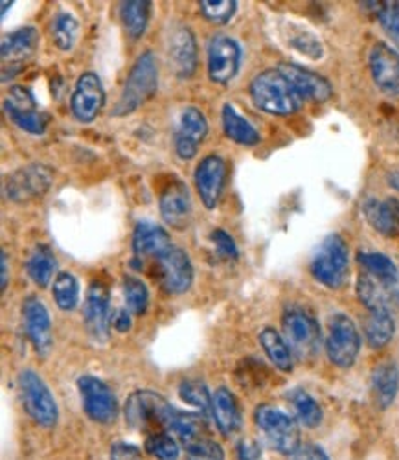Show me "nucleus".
Listing matches in <instances>:
<instances>
[{
    "label": "nucleus",
    "mask_w": 399,
    "mask_h": 460,
    "mask_svg": "<svg viewBox=\"0 0 399 460\" xmlns=\"http://www.w3.org/2000/svg\"><path fill=\"white\" fill-rule=\"evenodd\" d=\"M85 326L91 333V337L98 342L107 341L109 328L112 323L111 314V300H109V288L102 282H93L87 296H85Z\"/></svg>",
    "instance_id": "20"
},
{
    "label": "nucleus",
    "mask_w": 399,
    "mask_h": 460,
    "mask_svg": "<svg viewBox=\"0 0 399 460\" xmlns=\"http://www.w3.org/2000/svg\"><path fill=\"white\" fill-rule=\"evenodd\" d=\"M361 350V335L346 314L332 315L326 335V354L339 368H350Z\"/></svg>",
    "instance_id": "8"
},
{
    "label": "nucleus",
    "mask_w": 399,
    "mask_h": 460,
    "mask_svg": "<svg viewBox=\"0 0 399 460\" xmlns=\"http://www.w3.org/2000/svg\"><path fill=\"white\" fill-rule=\"evenodd\" d=\"M212 414L225 437H232L242 428V411H239L235 396L226 387H219L212 396Z\"/></svg>",
    "instance_id": "26"
},
{
    "label": "nucleus",
    "mask_w": 399,
    "mask_h": 460,
    "mask_svg": "<svg viewBox=\"0 0 399 460\" xmlns=\"http://www.w3.org/2000/svg\"><path fill=\"white\" fill-rule=\"evenodd\" d=\"M124 414L131 429L149 437L155 433L172 431L177 411L158 393L137 391L128 398Z\"/></svg>",
    "instance_id": "2"
},
{
    "label": "nucleus",
    "mask_w": 399,
    "mask_h": 460,
    "mask_svg": "<svg viewBox=\"0 0 399 460\" xmlns=\"http://www.w3.org/2000/svg\"><path fill=\"white\" fill-rule=\"evenodd\" d=\"M111 460H142V451L135 444L116 442L111 446Z\"/></svg>",
    "instance_id": "46"
},
{
    "label": "nucleus",
    "mask_w": 399,
    "mask_h": 460,
    "mask_svg": "<svg viewBox=\"0 0 399 460\" xmlns=\"http://www.w3.org/2000/svg\"><path fill=\"white\" fill-rule=\"evenodd\" d=\"M193 179L203 205L208 210H214L223 196L226 181V163L219 155H208L197 164Z\"/></svg>",
    "instance_id": "17"
},
{
    "label": "nucleus",
    "mask_w": 399,
    "mask_h": 460,
    "mask_svg": "<svg viewBox=\"0 0 399 460\" xmlns=\"http://www.w3.org/2000/svg\"><path fill=\"white\" fill-rule=\"evenodd\" d=\"M392 288L377 282L370 275H361L357 280V295L370 312L374 310H390V302L394 298Z\"/></svg>",
    "instance_id": "33"
},
{
    "label": "nucleus",
    "mask_w": 399,
    "mask_h": 460,
    "mask_svg": "<svg viewBox=\"0 0 399 460\" xmlns=\"http://www.w3.org/2000/svg\"><path fill=\"white\" fill-rule=\"evenodd\" d=\"M242 63V47L226 33H216L208 43V75L214 84H230Z\"/></svg>",
    "instance_id": "12"
},
{
    "label": "nucleus",
    "mask_w": 399,
    "mask_h": 460,
    "mask_svg": "<svg viewBox=\"0 0 399 460\" xmlns=\"http://www.w3.org/2000/svg\"><path fill=\"white\" fill-rule=\"evenodd\" d=\"M0 4H3V17H4L6 12H8V8H12L13 3H8V0H4V3H0Z\"/></svg>",
    "instance_id": "52"
},
{
    "label": "nucleus",
    "mask_w": 399,
    "mask_h": 460,
    "mask_svg": "<svg viewBox=\"0 0 399 460\" xmlns=\"http://www.w3.org/2000/svg\"><path fill=\"white\" fill-rule=\"evenodd\" d=\"M158 207H161V216L166 225L175 230H184L191 221L193 210L186 182L177 177L168 181L158 198Z\"/></svg>",
    "instance_id": "16"
},
{
    "label": "nucleus",
    "mask_w": 399,
    "mask_h": 460,
    "mask_svg": "<svg viewBox=\"0 0 399 460\" xmlns=\"http://www.w3.org/2000/svg\"><path fill=\"white\" fill-rule=\"evenodd\" d=\"M212 242H214V245H216V251H217V254L223 258V260H237V256H239V251H237V245H235V242H234V238L226 233V230H223V228H216L214 233H212Z\"/></svg>",
    "instance_id": "45"
},
{
    "label": "nucleus",
    "mask_w": 399,
    "mask_h": 460,
    "mask_svg": "<svg viewBox=\"0 0 399 460\" xmlns=\"http://www.w3.org/2000/svg\"><path fill=\"white\" fill-rule=\"evenodd\" d=\"M370 72L377 89L399 98V52L385 43H377L370 52Z\"/></svg>",
    "instance_id": "21"
},
{
    "label": "nucleus",
    "mask_w": 399,
    "mask_h": 460,
    "mask_svg": "<svg viewBox=\"0 0 399 460\" xmlns=\"http://www.w3.org/2000/svg\"><path fill=\"white\" fill-rule=\"evenodd\" d=\"M359 263L365 267L367 275L376 279L377 282L394 288L399 282L397 265L383 252H361L359 254Z\"/></svg>",
    "instance_id": "34"
},
{
    "label": "nucleus",
    "mask_w": 399,
    "mask_h": 460,
    "mask_svg": "<svg viewBox=\"0 0 399 460\" xmlns=\"http://www.w3.org/2000/svg\"><path fill=\"white\" fill-rule=\"evenodd\" d=\"M54 182V173L45 164H26L8 175L4 194L13 203H30L41 199Z\"/></svg>",
    "instance_id": "9"
},
{
    "label": "nucleus",
    "mask_w": 399,
    "mask_h": 460,
    "mask_svg": "<svg viewBox=\"0 0 399 460\" xmlns=\"http://www.w3.org/2000/svg\"><path fill=\"white\" fill-rule=\"evenodd\" d=\"M0 261H3V279H0V288H3V291H6V288H8V254H6V251H3V254H0Z\"/></svg>",
    "instance_id": "50"
},
{
    "label": "nucleus",
    "mask_w": 399,
    "mask_h": 460,
    "mask_svg": "<svg viewBox=\"0 0 399 460\" xmlns=\"http://www.w3.org/2000/svg\"><path fill=\"white\" fill-rule=\"evenodd\" d=\"M311 275L330 289H341L350 277V252L339 234L328 236L311 260Z\"/></svg>",
    "instance_id": "4"
},
{
    "label": "nucleus",
    "mask_w": 399,
    "mask_h": 460,
    "mask_svg": "<svg viewBox=\"0 0 399 460\" xmlns=\"http://www.w3.org/2000/svg\"><path fill=\"white\" fill-rule=\"evenodd\" d=\"M172 247L173 245H172V240H170V234L166 228H163L156 223H151V221H140L135 226V233H133V252H135L133 265H137L140 271L142 263L146 260L156 261Z\"/></svg>",
    "instance_id": "18"
},
{
    "label": "nucleus",
    "mask_w": 399,
    "mask_h": 460,
    "mask_svg": "<svg viewBox=\"0 0 399 460\" xmlns=\"http://www.w3.org/2000/svg\"><path fill=\"white\" fill-rule=\"evenodd\" d=\"M77 389L87 416L98 424H112L118 416V402L107 383L85 374L77 379Z\"/></svg>",
    "instance_id": "10"
},
{
    "label": "nucleus",
    "mask_w": 399,
    "mask_h": 460,
    "mask_svg": "<svg viewBox=\"0 0 399 460\" xmlns=\"http://www.w3.org/2000/svg\"><path fill=\"white\" fill-rule=\"evenodd\" d=\"M284 339L295 358L300 361L313 359L321 350V328L313 315L300 308H291L282 319Z\"/></svg>",
    "instance_id": "7"
},
{
    "label": "nucleus",
    "mask_w": 399,
    "mask_h": 460,
    "mask_svg": "<svg viewBox=\"0 0 399 460\" xmlns=\"http://www.w3.org/2000/svg\"><path fill=\"white\" fill-rule=\"evenodd\" d=\"M221 119H223V131L226 138H230L232 142L239 146H256L262 140L256 128L245 117H242L232 103H225Z\"/></svg>",
    "instance_id": "28"
},
{
    "label": "nucleus",
    "mask_w": 399,
    "mask_h": 460,
    "mask_svg": "<svg viewBox=\"0 0 399 460\" xmlns=\"http://www.w3.org/2000/svg\"><path fill=\"white\" fill-rule=\"evenodd\" d=\"M151 15L149 0H129L120 4V19H122L124 30L131 40H140L144 35Z\"/></svg>",
    "instance_id": "31"
},
{
    "label": "nucleus",
    "mask_w": 399,
    "mask_h": 460,
    "mask_svg": "<svg viewBox=\"0 0 399 460\" xmlns=\"http://www.w3.org/2000/svg\"><path fill=\"white\" fill-rule=\"evenodd\" d=\"M203 17L214 24H226L237 12L235 0H201L199 3Z\"/></svg>",
    "instance_id": "41"
},
{
    "label": "nucleus",
    "mask_w": 399,
    "mask_h": 460,
    "mask_svg": "<svg viewBox=\"0 0 399 460\" xmlns=\"http://www.w3.org/2000/svg\"><path fill=\"white\" fill-rule=\"evenodd\" d=\"M39 45V31L31 26L15 30L12 33H8L3 45H0V56H3V68H6L8 65L13 66L10 78L21 70V65L30 59Z\"/></svg>",
    "instance_id": "24"
},
{
    "label": "nucleus",
    "mask_w": 399,
    "mask_h": 460,
    "mask_svg": "<svg viewBox=\"0 0 399 460\" xmlns=\"http://www.w3.org/2000/svg\"><path fill=\"white\" fill-rule=\"evenodd\" d=\"M170 66L179 78H191L197 68V43L193 31L188 26H175L170 33L168 43Z\"/></svg>",
    "instance_id": "22"
},
{
    "label": "nucleus",
    "mask_w": 399,
    "mask_h": 460,
    "mask_svg": "<svg viewBox=\"0 0 399 460\" xmlns=\"http://www.w3.org/2000/svg\"><path fill=\"white\" fill-rule=\"evenodd\" d=\"M363 214L370 226L386 238L399 236V199H367L363 203Z\"/></svg>",
    "instance_id": "25"
},
{
    "label": "nucleus",
    "mask_w": 399,
    "mask_h": 460,
    "mask_svg": "<svg viewBox=\"0 0 399 460\" xmlns=\"http://www.w3.org/2000/svg\"><path fill=\"white\" fill-rule=\"evenodd\" d=\"M208 135V122L205 114L197 107H186L181 112L179 126L175 131V153L182 161H191L197 149Z\"/></svg>",
    "instance_id": "15"
},
{
    "label": "nucleus",
    "mask_w": 399,
    "mask_h": 460,
    "mask_svg": "<svg viewBox=\"0 0 399 460\" xmlns=\"http://www.w3.org/2000/svg\"><path fill=\"white\" fill-rule=\"evenodd\" d=\"M52 295H54L56 304L59 305L63 312H72L75 305H77V302H79V284H77V279L72 273H68V271L59 273L56 277V280H54Z\"/></svg>",
    "instance_id": "37"
},
{
    "label": "nucleus",
    "mask_w": 399,
    "mask_h": 460,
    "mask_svg": "<svg viewBox=\"0 0 399 460\" xmlns=\"http://www.w3.org/2000/svg\"><path fill=\"white\" fill-rule=\"evenodd\" d=\"M4 109L12 122L26 133L43 135L47 131L50 117L47 112L39 111L33 94L24 87H12L4 100Z\"/></svg>",
    "instance_id": "11"
},
{
    "label": "nucleus",
    "mask_w": 399,
    "mask_h": 460,
    "mask_svg": "<svg viewBox=\"0 0 399 460\" xmlns=\"http://www.w3.org/2000/svg\"><path fill=\"white\" fill-rule=\"evenodd\" d=\"M377 21L390 41L399 49V3H379Z\"/></svg>",
    "instance_id": "43"
},
{
    "label": "nucleus",
    "mask_w": 399,
    "mask_h": 460,
    "mask_svg": "<svg viewBox=\"0 0 399 460\" xmlns=\"http://www.w3.org/2000/svg\"><path fill=\"white\" fill-rule=\"evenodd\" d=\"M26 333L39 356H49L52 350V321L47 305L37 296H28L22 304Z\"/></svg>",
    "instance_id": "19"
},
{
    "label": "nucleus",
    "mask_w": 399,
    "mask_h": 460,
    "mask_svg": "<svg viewBox=\"0 0 399 460\" xmlns=\"http://www.w3.org/2000/svg\"><path fill=\"white\" fill-rule=\"evenodd\" d=\"M260 344L262 349L265 352V356L270 359V363L282 372H291L293 370V365H295V356L289 349V344L286 342L284 335L270 328V326H265L260 335Z\"/></svg>",
    "instance_id": "27"
},
{
    "label": "nucleus",
    "mask_w": 399,
    "mask_h": 460,
    "mask_svg": "<svg viewBox=\"0 0 399 460\" xmlns=\"http://www.w3.org/2000/svg\"><path fill=\"white\" fill-rule=\"evenodd\" d=\"M19 391L24 411L43 428H54L59 418V409L49 385L37 372L26 368L19 374Z\"/></svg>",
    "instance_id": "6"
},
{
    "label": "nucleus",
    "mask_w": 399,
    "mask_h": 460,
    "mask_svg": "<svg viewBox=\"0 0 399 460\" xmlns=\"http://www.w3.org/2000/svg\"><path fill=\"white\" fill-rule=\"evenodd\" d=\"M239 460H260L262 456V447L254 440H244L237 447Z\"/></svg>",
    "instance_id": "48"
},
{
    "label": "nucleus",
    "mask_w": 399,
    "mask_h": 460,
    "mask_svg": "<svg viewBox=\"0 0 399 460\" xmlns=\"http://www.w3.org/2000/svg\"><path fill=\"white\" fill-rule=\"evenodd\" d=\"M77 30H79V24L74 15L59 13L52 22L54 45L63 52L72 50L75 45V40H77Z\"/></svg>",
    "instance_id": "38"
},
{
    "label": "nucleus",
    "mask_w": 399,
    "mask_h": 460,
    "mask_svg": "<svg viewBox=\"0 0 399 460\" xmlns=\"http://www.w3.org/2000/svg\"><path fill=\"white\" fill-rule=\"evenodd\" d=\"M172 431L177 435V438L188 446L193 444L205 437L207 431V421L205 414H188V412H177L175 420L172 424Z\"/></svg>",
    "instance_id": "36"
},
{
    "label": "nucleus",
    "mask_w": 399,
    "mask_h": 460,
    "mask_svg": "<svg viewBox=\"0 0 399 460\" xmlns=\"http://www.w3.org/2000/svg\"><path fill=\"white\" fill-rule=\"evenodd\" d=\"M289 402L295 409L297 420L306 428H316L323 421V409L318 402L304 389H295L289 393Z\"/></svg>",
    "instance_id": "35"
},
{
    "label": "nucleus",
    "mask_w": 399,
    "mask_h": 460,
    "mask_svg": "<svg viewBox=\"0 0 399 460\" xmlns=\"http://www.w3.org/2000/svg\"><path fill=\"white\" fill-rule=\"evenodd\" d=\"M254 421L267 444L282 455H293L300 447V431L297 420L274 405H260L254 411Z\"/></svg>",
    "instance_id": "5"
},
{
    "label": "nucleus",
    "mask_w": 399,
    "mask_h": 460,
    "mask_svg": "<svg viewBox=\"0 0 399 460\" xmlns=\"http://www.w3.org/2000/svg\"><path fill=\"white\" fill-rule=\"evenodd\" d=\"M158 280L170 295H182L193 284V265L188 252L181 247H172L156 260Z\"/></svg>",
    "instance_id": "13"
},
{
    "label": "nucleus",
    "mask_w": 399,
    "mask_h": 460,
    "mask_svg": "<svg viewBox=\"0 0 399 460\" xmlns=\"http://www.w3.org/2000/svg\"><path fill=\"white\" fill-rule=\"evenodd\" d=\"M146 449L156 460H177L179 458V446L168 431L146 437Z\"/></svg>",
    "instance_id": "42"
},
{
    "label": "nucleus",
    "mask_w": 399,
    "mask_h": 460,
    "mask_svg": "<svg viewBox=\"0 0 399 460\" xmlns=\"http://www.w3.org/2000/svg\"><path fill=\"white\" fill-rule=\"evenodd\" d=\"M395 332V323L390 310H374L370 312L365 323V335L367 342L372 349L379 350L392 341Z\"/></svg>",
    "instance_id": "32"
},
{
    "label": "nucleus",
    "mask_w": 399,
    "mask_h": 460,
    "mask_svg": "<svg viewBox=\"0 0 399 460\" xmlns=\"http://www.w3.org/2000/svg\"><path fill=\"white\" fill-rule=\"evenodd\" d=\"M372 389L381 409L394 403L399 391V368L395 363H381L372 376Z\"/></svg>",
    "instance_id": "30"
},
{
    "label": "nucleus",
    "mask_w": 399,
    "mask_h": 460,
    "mask_svg": "<svg viewBox=\"0 0 399 460\" xmlns=\"http://www.w3.org/2000/svg\"><path fill=\"white\" fill-rule=\"evenodd\" d=\"M278 70H280L286 78L291 82V85L297 89L300 98L306 102H315V103H323L332 98V85L323 75H318L307 68H302L293 63H282L278 65Z\"/></svg>",
    "instance_id": "23"
},
{
    "label": "nucleus",
    "mask_w": 399,
    "mask_h": 460,
    "mask_svg": "<svg viewBox=\"0 0 399 460\" xmlns=\"http://www.w3.org/2000/svg\"><path fill=\"white\" fill-rule=\"evenodd\" d=\"M253 103L276 117H289L300 111L304 100L291 85V82L278 68L260 72L249 87Z\"/></svg>",
    "instance_id": "1"
},
{
    "label": "nucleus",
    "mask_w": 399,
    "mask_h": 460,
    "mask_svg": "<svg viewBox=\"0 0 399 460\" xmlns=\"http://www.w3.org/2000/svg\"><path fill=\"white\" fill-rule=\"evenodd\" d=\"M158 91V65L151 50L144 52L133 65L126 85L120 94L116 107L112 109L114 117H128V114L140 109L149 102Z\"/></svg>",
    "instance_id": "3"
},
{
    "label": "nucleus",
    "mask_w": 399,
    "mask_h": 460,
    "mask_svg": "<svg viewBox=\"0 0 399 460\" xmlns=\"http://www.w3.org/2000/svg\"><path fill=\"white\" fill-rule=\"evenodd\" d=\"M126 305L133 315H144L149 308V291L146 284L135 277H126L124 280Z\"/></svg>",
    "instance_id": "40"
},
{
    "label": "nucleus",
    "mask_w": 399,
    "mask_h": 460,
    "mask_svg": "<svg viewBox=\"0 0 399 460\" xmlns=\"http://www.w3.org/2000/svg\"><path fill=\"white\" fill-rule=\"evenodd\" d=\"M388 179H390V186H394L395 190H399V172L392 173Z\"/></svg>",
    "instance_id": "51"
},
{
    "label": "nucleus",
    "mask_w": 399,
    "mask_h": 460,
    "mask_svg": "<svg viewBox=\"0 0 399 460\" xmlns=\"http://www.w3.org/2000/svg\"><path fill=\"white\" fill-rule=\"evenodd\" d=\"M111 326H112L116 332H120V333L129 332V330H131V312H129V310H116V312L112 314V323H111Z\"/></svg>",
    "instance_id": "49"
},
{
    "label": "nucleus",
    "mask_w": 399,
    "mask_h": 460,
    "mask_svg": "<svg viewBox=\"0 0 399 460\" xmlns=\"http://www.w3.org/2000/svg\"><path fill=\"white\" fill-rule=\"evenodd\" d=\"M179 396L182 402L188 405L195 407L201 414H210L212 412V396L207 389L205 383L201 381H184L179 387Z\"/></svg>",
    "instance_id": "39"
},
{
    "label": "nucleus",
    "mask_w": 399,
    "mask_h": 460,
    "mask_svg": "<svg viewBox=\"0 0 399 460\" xmlns=\"http://www.w3.org/2000/svg\"><path fill=\"white\" fill-rule=\"evenodd\" d=\"M186 460H225V453L217 442L201 438L186 446Z\"/></svg>",
    "instance_id": "44"
},
{
    "label": "nucleus",
    "mask_w": 399,
    "mask_h": 460,
    "mask_svg": "<svg viewBox=\"0 0 399 460\" xmlns=\"http://www.w3.org/2000/svg\"><path fill=\"white\" fill-rule=\"evenodd\" d=\"M56 267H58V261H56L54 251L45 243L35 245V249L30 252L26 261L28 277L39 288H47L50 284Z\"/></svg>",
    "instance_id": "29"
},
{
    "label": "nucleus",
    "mask_w": 399,
    "mask_h": 460,
    "mask_svg": "<svg viewBox=\"0 0 399 460\" xmlns=\"http://www.w3.org/2000/svg\"><path fill=\"white\" fill-rule=\"evenodd\" d=\"M103 105H105V89L102 80L98 78V74L85 72L79 75L72 100H70V109L75 120L82 124L93 122L103 109Z\"/></svg>",
    "instance_id": "14"
},
{
    "label": "nucleus",
    "mask_w": 399,
    "mask_h": 460,
    "mask_svg": "<svg viewBox=\"0 0 399 460\" xmlns=\"http://www.w3.org/2000/svg\"><path fill=\"white\" fill-rule=\"evenodd\" d=\"M293 460H330V458L321 446L304 444L293 453Z\"/></svg>",
    "instance_id": "47"
}]
</instances>
